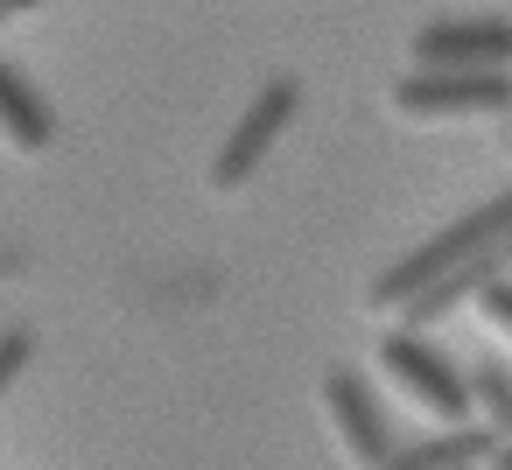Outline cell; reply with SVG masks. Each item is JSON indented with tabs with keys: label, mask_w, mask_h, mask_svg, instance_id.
I'll use <instances>...</instances> for the list:
<instances>
[{
	"label": "cell",
	"mask_w": 512,
	"mask_h": 470,
	"mask_svg": "<svg viewBox=\"0 0 512 470\" xmlns=\"http://www.w3.org/2000/svg\"><path fill=\"white\" fill-rule=\"evenodd\" d=\"M484 246H512V190H498V197H484L477 211H463V218H449L442 232H428L414 253H400L386 274H372V288H365V302L372 309H400L407 295H421L442 267H456L463 253H484Z\"/></svg>",
	"instance_id": "cell-1"
},
{
	"label": "cell",
	"mask_w": 512,
	"mask_h": 470,
	"mask_svg": "<svg viewBox=\"0 0 512 470\" xmlns=\"http://www.w3.org/2000/svg\"><path fill=\"white\" fill-rule=\"evenodd\" d=\"M379 365L393 372V386L414 400V407H428L435 421H477V400H470V379H463V365H449L421 330H386L379 337Z\"/></svg>",
	"instance_id": "cell-2"
},
{
	"label": "cell",
	"mask_w": 512,
	"mask_h": 470,
	"mask_svg": "<svg viewBox=\"0 0 512 470\" xmlns=\"http://www.w3.org/2000/svg\"><path fill=\"white\" fill-rule=\"evenodd\" d=\"M512 106V71H407L393 85L400 120H484Z\"/></svg>",
	"instance_id": "cell-3"
},
{
	"label": "cell",
	"mask_w": 512,
	"mask_h": 470,
	"mask_svg": "<svg viewBox=\"0 0 512 470\" xmlns=\"http://www.w3.org/2000/svg\"><path fill=\"white\" fill-rule=\"evenodd\" d=\"M295 113H302V85H295V78L260 85V99L239 113V127L225 134V148H218V162H211V190H239V183H253V169L274 155V141L295 127Z\"/></svg>",
	"instance_id": "cell-4"
},
{
	"label": "cell",
	"mask_w": 512,
	"mask_h": 470,
	"mask_svg": "<svg viewBox=\"0 0 512 470\" xmlns=\"http://www.w3.org/2000/svg\"><path fill=\"white\" fill-rule=\"evenodd\" d=\"M407 57H414V71H512V22H498V15L421 22Z\"/></svg>",
	"instance_id": "cell-5"
},
{
	"label": "cell",
	"mask_w": 512,
	"mask_h": 470,
	"mask_svg": "<svg viewBox=\"0 0 512 470\" xmlns=\"http://www.w3.org/2000/svg\"><path fill=\"white\" fill-rule=\"evenodd\" d=\"M323 414H330V428H337V442H344V456H351L358 470H386V456L400 449L386 407L372 400V386H365L358 372H330V379H323Z\"/></svg>",
	"instance_id": "cell-6"
},
{
	"label": "cell",
	"mask_w": 512,
	"mask_h": 470,
	"mask_svg": "<svg viewBox=\"0 0 512 470\" xmlns=\"http://www.w3.org/2000/svg\"><path fill=\"white\" fill-rule=\"evenodd\" d=\"M491 449H498V428H484V421H449L442 435L400 442V449L386 456V470H484Z\"/></svg>",
	"instance_id": "cell-7"
},
{
	"label": "cell",
	"mask_w": 512,
	"mask_h": 470,
	"mask_svg": "<svg viewBox=\"0 0 512 470\" xmlns=\"http://www.w3.org/2000/svg\"><path fill=\"white\" fill-rule=\"evenodd\" d=\"M0 141H8L15 155H43L57 141V113L50 99L15 71V64H0Z\"/></svg>",
	"instance_id": "cell-8"
},
{
	"label": "cell",
	"mask_w": 512,
	"mask_h": 470,
	"mask_svg": "<svg viewBox=\"0 0 512 470\" xmlns=\"http://www.w3.org/2000/svg\"><path fill=\"white\" fill-rule=\"evenodd\" d=\"M463 379H470L477 421H484V428H498V435H512V365H505V358H470V365H463Z\"/></svg>",
	"instance_id": "cell-9"
},
{
	"label": "cell",
	"mask_w": 512,
	"mask_h": 470,
	"mask_svg": "<svg viewBox=\"0 0 512 470\" xmlns=\"http://www.w3.org/2000/svg\"><path fill=\"white\" fill-rule=\"evenodd\" d=\"M477 316L512 344V274H498V281H484V288H477Z\"/></svg>",
	"instance_id": "cell-10"
},
{
	"label": "cell",
	"mask_w": 512,
	"mask_h": 470,
	"mask_svg": "<svg viewBox=\"0 0 512 470\" xmlns=\"http://www.w3.org/2000/svg\"><path fill=\"white\" fill-rule=\"evenodd\" d=\"M29 358H36V337L29 330H0V400H8V386L29 372Z\"/></svg>",
	"instance_id": "cell-11"
},
{
	"label": "cell",
	"mask_w": 512,
	"mask_h": 470,
	"mask_svg": "<svg viewBox=\"0 0 512 470\" xmlns=\"http://www.w3.org/2000/svg\"><path fill=\"white\" fill-rule=\"evenodd\" d=\"M484 470H512V435H498V449L484 456Z\"/></svg>",
	"instance_id": "cell-12"
},
{
	"label": "cell",
	"mask_w": 512,
	"mask_h": 470,
	"mask_svg": "<svg viewBox=\"0 0 512 470\" xmlns=\"http://www.w3.org/2000/svg\"><path fill=\"white\" fill-rule=\"evenodd\" d=\"M43 0H0V22H15V15H36Z\"/></svg>",
	"instance_id": "cell-13"
}]
</instances>
